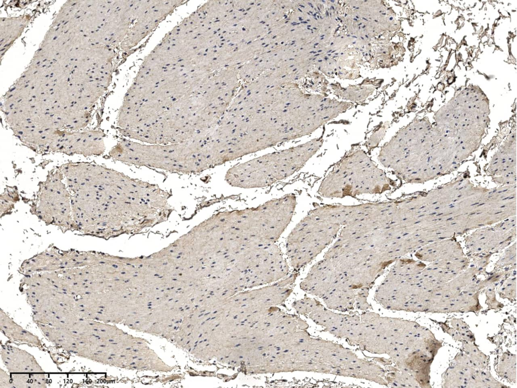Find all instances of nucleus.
<instances>
[{"label":"nucleus","instance_id":"obj_1","mask_svg":"<svg viewBox=\"0 0 517 388\" xmlns=\"http://www.w3.org/2000/svg\"><path fill=\"white\" fill-rule=\"evenodd\" d=\"M388 201L345 206L342 228L325 254L334 270L355 283L372 284L400 251L399 207Z\"/></svg>","mask_w":517,"mask_h":388},{"label":"nucleus","instance_id":"obj_2","mask_svg":"<svg viewBox=\"0 0 517 388\" xmlns=\"http://www.w3.org/2000/svg\"><path fill=\"white\" fill-rule=\"evenodd\" d=\"M77 232L109 238L125 230V215L139 216L149 199L147 183L105 167L68 163L61 168Z\"/></svg>","mask_w":517,"mask_h":388},{"label":"nucleus","instance_id":"obj_3","mask_svg":"<svg viewBox=\"0 0 517 388\" xmlns=\"http://www.w3.org/2000/svg\"><path fill=\"white\" fill-rule=\"evenodd\" d=\"M316 130L309 113L297 100H267L219 123L214 133L220 149L217 162L220 166Z\"/></svg>","mask_w":517,"mask_h":388},{"label":"nucleus","instance_id":"obj_4","mask_svg":"<svg viewBox=\"0 0 517 388\" xmlns=\"http://www.w3.org/2000/svg\"><path fill=\"white\" fill-rule=\"evenodd\" d=\"M395 184L366 150L356 147L333 166L322 180L318 192L328 198L356 197L382 194L391 190Z\"/></svg>","mask_w":517,"mask_h":388},{"label":"nucleus","instance_id":"obj_5","mask_svg":"<svg viewBox=\"0 0 517 388\" xmlns=\"http://www.w3.org/2000/svg\"><path fill=\"white\" fill-rule=\"evenodd\" d=\"M322 138L268 153L239 163L226 172L231 186L242 188L265 187L289 177L300 170L320 150Z\"/></svg>","mask_w":517,"mask_h":388},{"label":"nucleus","instance_id":"obj_6","mask_svg":"<svg viewBox=\"0 0 517 388\" xmlns=\"http://www.w3.org/2000/svg\"><path fill=\"white\" fill-rule=\"evenodd\" d=\"M338 231L332 225L311 211L288 236L286 251L295 270L313 260L336 237Z\"/></svg>","mask_w":517,"mask_h":388},{"label":"nucleus","instance_id":"obj_7","mask_svg":"<svg viewBox=\"0 0 517 388\" xmlns=\"http://www.w3.org/2000/svg\"><path fill=\"white\" fill-rule=\"evenodd\" d=\"M44 223L62 230L76 231L71 197L63 173L53 172L41 185L31 209Z\"/></svg>","mask_w":517,"mask_h":388},{"label":"nucleus","instance_id":"obj_8","mask_svg":"<svg viewBox=\"0 0 517 388\" xmlns=\"http://www.w3.org/2000/svg\"><path fill=\"white\" fill-rule=\"evenodd\" d=\"M3 362L11 373L44 372L34 356L28 352L9 345H1Z\"/></svg>","mask_w":517,"mask_h":388},{"label":"nucleus","instance_id":"obj_9","mask_svg":"<svg viewBox=\"0 0 517 388\" xmlns=\"http://www.w3.org/2000/svg\"><path fill=\"white\" fill-rule=\"evenodd\" d=\"M72 330L80 333L96 336L108 342L120 343L125 333L117 327L100 321L80 318Z\"/></svg>","mask_w":517,"mask_h":388},{"label":"nucleus","instance_id":"obj_10","mask_svg":"<svg viewBox=\"0 0 517 388\" xmlns=\"http://www.w3.org/2000/svg\"><path fill=\"white\" fill-rule=\"evenodd\" d=\"M79 319L72 309L60 303L54 305L46 311L33 314V320L35 323L60 329H71Z\"/></svg>","mask_w":517,"mask_h":388},{"label":"nucleus","instance_id":"obj_11","mask_svg":"<svg viewBox=\"0 0 517 388\" xmlns=\"http://www.w3.org/2000/svg\"><path fill=\"white\" fill-rule=\"evenodd\" d=\"M0 328L6 336L13 341L37 347H42L41 342L38 336L18 324L2 309L0 311Z\"/></svg>","mask_w":517,"mask_h":388},{"label":"nucleus","instance_id":"obj_12","mask_svg":"<svg viewBox=\"0 0 517 388\" xmlns=\"http://www.w3.org/2000/svg\"><path fill=\"white\" fill-rule=\"evenodd\" d=\"M29 20L28 16L1 18V52H5L21 34Z\"/></svg>","mask_w":517,"mask_h":388},{"label":"nucleus","instance_id":"obj_13","mask_svg":"<svg viewBox=\"0 0 517 388\" xmlns=\"http://www.w3.org/2000/svg\"><path fill=\"white\" fill-rule=\"evenodd\" d=\"M476 368L454 364L446 371L443 387H466L467 381L473 377Z\"/></svg>","mask_w":517,"mask_h":388},{"label":"nucleus","instance_id":"obj_14","mask_svg":"<svg viewBox=\"0 0 517 388\" xmlns=\"http://www.w3.org/2000/svg\"><path fill=\"white\" fill-rule=\"evenodd\" d=\"M14 387L39 388L46 386V378L44 372L11 373Z\"/></svg>","mask_w":517,"mask_h":388},{"label":"nucleus","instance_id":"obj_15","mask_svg":"<svg viewBox=\"0 0 517 388\" xmlns=\"http://www.w3.org/2000/svg\"><path fill=\"white\" fill-rule=\"evenodd\" d=\"M499 374L511 381H516V356L504 353L501 356L497 366Z\"/></svg>","mask_w":517,"mask_h":388},{"label":"nucleus","instance_id":"obj_16","mask_svg":"<svg viewBox=\"0 0 517 388\" xmlns=\"http://www.w3.org/2000/svg\"><path fill=\"white\" fill-rule=\"evenodd\" d=\"M479 307L478 299L474 295H458L452 299L449 312L475 311Z\"/></svg>","mask_w":517,"mask_h":388},{"label":"nucleus","instance_id":"obj_17","mask_svg":"<svg viewBox=\"0 0 517 388\" xmlns=\"http://www.w3.org/2000/svg\"><path fill=\"white\" fill-rule=\"evenodd\" d=\"M157 22H151L148 24L143 29L134 30L130 29L126 37L122 41L120 47L122 50H128L136 46L141 40L145 37L158 25Z\"/></svg>","mask_w":517,"mask_h":388},{"label":"nucleus","instance_id":"obj_18","mask_svg":"<svg viewBox=\"0 0 517 388\" xmlns=\"http://www.w3.org/2000/svg\"><path fill=\"white\" fill-rule=\"evenodd\" d=\"M461 342L462 349L464 353L469 356L474 367L476 369H485L487 365L486 356L473 343L464 341Z\"/></svg>","mask_w":517,"mask_h":388},{"label":"nucleus","instance_id":"obj_19","mask_svg":"<svg viewBox=\"0 0 517 388\" xmlns=\"http://www.w3.org/2000/svg\"><path fill=\"white\" fill-rule=\"evenodd\" d=\"M18 200V193L15 187H8L5 190L1 197V217L12 211Z\"/></svg>","mask_w":517,"mask_h":388},{"label":"nucleus","instance_id":"obj_20","mask_svg":"<svg viewBox=\"0 0 517 388\" xmlns=\"http://www.w3.org/2000/svg\"><path fill=\"white\" fill-rule=\"evenodd\" d=\"M450 323L459 334L462 341L470 343H474L475 338L473 333L470 330L468 324L462 319L453 318L450 320Z\"/></svg>","mask_w":517,"mask_h":388},{"label":"nucleus","instance_id":"obj_21","mask_svg":"<svg viewBox=\"0 0 517 388\" xmlns=\"http://www.w3.org/2000/svg\"><path fill=\"white\" fill-rule=\"evenodd\" d=\"M106 89L99 85L97 80H90L82 86L81 96L92 97L98 100Z\"/></svg>","mask_w":517,"mask_h":388},{"label":"nucleus","instance_id":"obj_22","mask_svg":"<svg viewBox=\"0 0 517 388\" xmlns=\"http://www.w3.org/2000/svg\"><path fill=\"white\" fill-rule=\"evenodd\" d=\"M388 127V125L387 123L383 124L371 134L366 142L368 150H373L379 145L384 137Z\"/></svg>","mask_w":517,"mask_h":388},{"label":"nucleus","instance_id":"obj_23","mask_svg":"<svg viewBox=\"0 0 517 388\" xmlns=\"http://www.w3.org/2000/svg\"><path fill=\"white\" fill-rule=\"evenodd\" d=\"M130 24L128 22H123L119 25L110 40V45L117 44L122 42L130 31Z\"/></svg>","mask_w":517,"mask_h":388},{"label":"nucleus","instance_id":"obj_24","mask_svg":"<svg viewBox=\"0 0 517 388\" xmlns=\"http://www.w3.org/2000/svg\"><path fill=\"white\" fill-rule=\"evenodd\" d=\"M76 1H68L63 5L53 22L51 27L57 28L63 22Z\"/></svg>","mask_w":517,"mask_h":388},{"label":"nucleus","instance_id":"obj_25","mask_svg":"<svg viewBox=\"0 0 517 388\" xmlns=\"http://www.w3.org/2000/svg\"><path fill=\"white\" fill-rule=\"evenodd\" d=\"M90 80H91L87 73L81 72L74 69L69 79V82L70 84L83 86Z\"/></svg>","mask_w":517,"mask_h":388},{"label":"nucleus","instance_id":"obj_26","mask_svg":"<svg viewBox=\"0 0 517 388\" xmlns=\"http://www.w3.org/2000/svg\"><path fill=\"white\" fill-rule=\"evenodd\" d=\"M74 69L83 73H88L93 67L94 63L92 60L87 59L83 60H73Z\"/></svg>","mask_w":517,"mask_h":388},{"label":"nucleus","instance_id":"obj_27","mask_svg":"<svg viewBox=\"0 0 517 388\" xmlns=\"http://www.w3.org/2000/svg\"><path fill=\"white\" fill-rule=\"evenodd\" d=\"M57 37V28L51 27L49 29L44 36L40 48L44 49L49 46L52 42Z\"/></svg>","mask_w":517,"mask_h":388},{"label":"nucleus","instance_id":"obj_28","mask_svg":"<svg viewBox=\"0 0 517 388\" xmlns=\"http://www.w3.org/2000/svg\"><path fill=\"white\" fill-rule=\"evenodd\" d=\"M71 60L74 61L83 60L88 59V48H76L72 50L70 52Z\"/></svg>","mask_w":517,"mask_h":388},{"label":"nucleus","instance_id":"obj_29","mask_svg":"<svg viewBox=\"0 0 517 388\" xmlns=\"http://www.w3.org/2000/svg\"><path fill=\"white\" fill-rule=\"evenodd\" d=\"M14 387L11 375L4 370L2 368L0 370V388H11Z\"/></svg>","mask_w":517,"mask_h":388},{"label":"nucleus","instance_id":"obj_30","mask_svg":"<svg viewBox=\"0 0 517 388\" xmlns=\"http://www.w3.org/2000/svg\"><path fill=\"white\" fill-rule=\"evenodd\" d=\"M454 364H456L474 367L469 356L466 353H461L458 354L454 358Z\"/></svg>","mask_w":517,"mask_h":388},{"label":"nucleus","instance_id":"obj_31","mask_svg":"<svg viewBox=\"0 0 517 388\" xmlns=\"http://www.w3.org/2000/svg\"><path fill=\"white\" fill-rule=\"evenodd\" d=\"M87 73L91 80H98L105 74L102 67L97 66H94Z\"/></svg>","mask_w":517,"mask_h":388},{"label":"nucleus","instance_id":"obj_32","mask_svg":"<svg viewBox=\"0 0 517 388\" xmlns=\"http://www.w3.org/2000/svg\"><path fill=\"white\" fill-rule=\"evenodd\" d=\"M46 59L45 51L40 48L34 54L31 64L37 65Z\"/></svg>","mask_w":517,"mask_h":388},{"label":"nucleus","instance_id":"obj_33","mask_svg":"<svg viewBox=\"0 0 517 388\" xmlns=\"http://www.w3.org/2000/svg\"><path fill=\"white\" fill-rule=\"evenodd\" d=\"M441 326L442 328L443 329L444 331L448 333L454 338V340L457 341H462L459 334L454 328H453V327H450L449 326H448V325H445V323H442V325H441Z\"/></svg>","mask_w":517,"mask_h":388},{"label":"nucleus","instance_id":"obj_34","mask_svg":"<svg viewBox=\"0 0 517 388\" xmlns=\"http://www.w3.org/2000/svg\"><path fill=\"white\" fill-rule=\"evenodd\" d=\"M112 74H105L101 78L97 80L99 85L107 88L111 81Z\"/></svg>","mask_w":517,"mask_h":388}]
</instances>
